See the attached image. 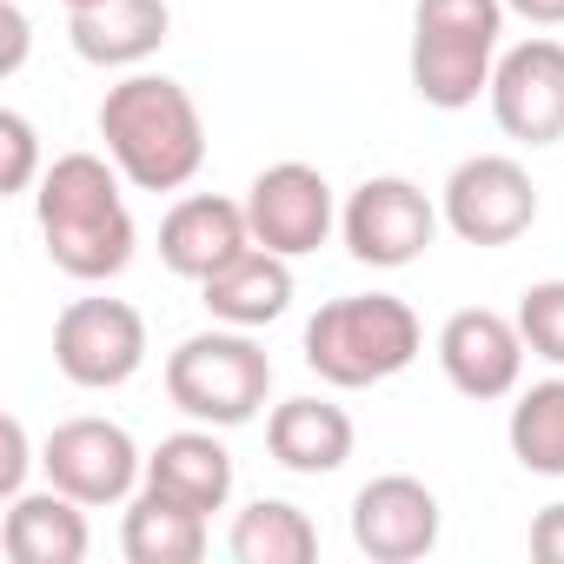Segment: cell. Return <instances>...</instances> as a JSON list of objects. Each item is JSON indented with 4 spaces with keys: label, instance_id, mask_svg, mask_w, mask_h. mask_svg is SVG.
I'll return each instance as SVG.
<instances>
[{
    "label": "cell",
    "instance_id": "18",
    "mask_svg": "<svg viewBox=\"0 0 564 564\" xmlns=\"http://www.w3.org/2000/svg\"><path fill=\"white\" fill-rule=\"evenodd\" d=\"M352 438H359L352 412L333 405V399H313V392L272 405V419H265V452L300 478H333L352 458Z\"/></svg>",
    "mask_w": 564,
    "mask_h": 564
},
{
    "label": "cell",
    "instance_id": "21",
    "mask_svg": "<svg viewBox=\"0 0 564 564\" xmlns=\"http://www.w3.org/2000/svg\"><path fill=\"white\" fill-rule=\"evenodd\" d=\"M226 551L239 564H313L319 557V524L300 505H286V498H252L232 518Z\"/></svg>",
    "mask_w": 564,
    "mask_h": 564
},
{
    "label": "cell",
    "instance_id": "7",
    "mask_svg": "<svg viewBox=\"0 0 564 564\" xmlns=\"http://www.w3.org/2000/svg\"><path fill=\"white\" fill-rule=\"evenodd\" d=\"M438 213L465 246H511L538 226V186L511 153H471L452 166Z\"/></svg>",
    "mask_w": 564,
    "mask_h": 564
},
{
    "label": "cell",
    "instance_id": "26",
    "mask_svg": "<svg viewBox=\"0 0 564 564\" xmlns=\"http://www.w3.org/2000/svg\"><path fill=\"white\" fill-rule=\"evenodd\" d=\"M0 34H8V47H0V80H14L21 61H28V41H34V28H28V14H21V0H8V8H0Z\"/></svg>",
    "mask_w": 564,
    "mask_h": 564
},
{
    "label": "cell",
    "instance_id": "9",
    "mask_svg": "<svg viewBox=\"0 0 564 564\" xmlns=\"http://www.w3.org/2000/svg\"><path fill=\"white\" fill-rule=\"evenodd\" d=\"M54 366L80 392H113L147 366V319L127 300H74L54 319Z\"/></svg>",
    "mask_w": 564,
    "mask_h": 564
},
{
    "label": "cell",
    "instance_id": "12",
    "mask_svg": "<svg viewBox=\"0 0 564 564\" xmlns=\"http://www.w3.org/2000/svg\"><path fill=\"white\" fill-rule=\"evenodd\" d=\"M438 531H445L438 491L412 471H386V478L359 485V498H352V544L372 564H419L438 551Z\"/></svg>",
    "mask_w": 564,
    "mask_h": 564
},
{
    "label": "cell",
    "instance_id": "10",
    "mask_svg": "<svg viewBox=\"0 0 564 564\" xmlns=\"http://www.w3.org/2000/svg\"><path fill=\"white\" fill-rule=\"evenodd\" d=\"M246 226H252L259 246L286 252V259L319 252V246L333 239V226H339V206H333L326 173L306 166V160H279V166H265V173L246 186Z\"/></svg>",
    "mask_w": 564,
    "mask_h": 564
},
{
    "label": "cell",
    "instance_id": "11",
    "mask_svg": "<svg viewBox=\"0 0 564 564\" xmlns=\"http://www.w3.org/2000/svg\"><path fill=\"white\" fill-rule=\"evenodd\" d=\"M485 100H491L498 133L524 140V147H557L564 140V41L538 34V41L505 47Z\"/></svg>",
    "mask_w": 564,
    "mask_h": 564
},
{
    "label": "cell",
    "instance_id": "23",
    "mask_svg": "<svg viewBox=\"0 0 564 564\" xmlns=\"http://www.w3.org/2000/svg\"><path fill=\"white\" fill-rule=\"evenodd\" d=\"M511 319H518L531 359H544V366L564 372V279H538V286H524Z\"/></svg>",
    "mask_w": 564,
    "mask_h": 564
},
{
    "label": "cell",
    "instance_id": "1",
    "mask_svg": "<svg viewBox=\"0 0 564 564\" xmlns=\"http://www.w3.org/2000/svg\"><path fill=\"white\" fill-rule=\"evenodd\" d=\"M120 166L100 160V153H61L41 186H34V219H41V239H47V259L80 279V286H100V279H120L133 265V246H140V226L127 213V193H120Z\"/></svg>",
    "mask_w": 564,
    "mask_h": 564
},
{
    "label": "cell",
    "instance_id": "2",
    "mask_svg": "<svg viewBox=\"0 0 564 564\" xmlns=\"http://www.w3.org/2000/svg\"><path fill=\"white\" fill-rule=\"evenodd\" d=\"M94 127L107 140V160L140 193H180L206 166V120L166 74H127L120 87H107Z\"/></svg>",
    "mask_w": 564,
    "mask_h": 564
},
{
    "label": "cell",
    "instance_id": "5",
    "mask_svg": "<svg viewBox=\"0 0 564 564\" xmlns=\"http://www.w3.org/2000/svg\"><path fill=\"white\" fill-rule=\"evenodd\" d=\"M265 392H272V359L246 326H213L166 352V399L193 425L232 432V425L259 419Z\"/></svg>",
    "mask_w": 564,
    "mask_h": 564
},
{
    "label": "cell",
    "instance_id": "27",
    "mask_svg": "<svg viewBox=\"0 0 564 564\" xmlns=\"http://www.w3.org/2000/svg\"><path fill=\"white\" fill-rule=\"evenodd\" d=\"M531 557L564 564V498H557V505H544V511L531 518Z\"/></svg>",
    "mask_w": 564,
    "mask_h": 564
},
{
    "label": "cell",
    "instance_id": "25",
    "mask_svg": "<svg viewBox=\"0 0 564 564\" xmlns=\"http://www.w3.org/2000/svg\"><path fill=\"white\" fill-rule=\"evenodd\" d=\"M0 438H8V458H0V491H8V498H21L28 491V425L21 419H8V425H0Z\"/></svg>",
    "mask_w": 564,
    "mask_h": 564
},
{
    "label": "cell",
    "instance_id": "17",
    "mask_svg": "<svg viewBox=\"0 0 564 564\" xmlns=\"http://www.w3.org/2000/svg\"><path fill=\"white\" fill-rule=\"evenodd\" d=\"M87 544H94L87 505L67 498L61 485H41V491L8 498V518H0V551H8L14 564H80Z\"/></svg>",
    "mask_w": 564,
    "mask_h": 564
},
{
    "label": "cell",
    "instance_id": "28",
    "mask_svg": "<svg viewBox=\"0 0 564 564\" xmlns=\"http://www.w3.org/2000/svg\"><path fill=\"white\" fill-rule=\"evenodd\" d=\"M505 14H518L531 28H564V0H505Z\"/></svg>",
    "mask_w": 564,
    "mask_h": 564
},
{
    "label": "cell",
    "instance_id": "6",
    "mask_svg": "<svg viewBox=\"0 0 564 564\" xmlns=\"http://www.w3.org/2000/svg\"><path fill=\"white\" fill-rule=\"evenodd\" d=\"M445 213L432 206L425 186H412L405 173H372L346 193L339 206V232H346V252L359 265H379V272H399L412 259H425V246L438 239Z\"/></svg>",
    "mask_w": 564,
    "mask_h": 564
},
{
    "label": "cell",
    "instance_id": "8",
    "mask_svg": "<svg viewBox=\"0 0 564 564\" xmlns=\"http://www.w3.org/2000/svg\"><path fill=\"white\" fill-rule=\"evenodd\" d=\"M41 471H47V485H61L87 511L127 505L147 485V458H140L133 432L113 425V419H67V425H54L47 445H41Z\"/></svg>",
    "mask_w": 564,
    "mask_h": 564
},
{
    "label": "cell",
    "instance_id": "16",
    "mask_svg": "<svg viewBox=\"0 0 564 564\" xmlns=\"http://www.w3.org/2000/svg\"><path fill=\"white\" fill-rule=\"evenodd\" d=\"M199 293H206V313H213L219 326L259 333V326H272V319H286V306H293V259L252 239L239 259H226V265L206 279Z\"/></svg>",
    "mask_w": 564,
    "mask_h": 564
},
{
    "label": "cell",
    "instance_id": "15",
    "mask_svg": "<svg viewBox=\"0 0 564 564\" xmlns=\"http://www.w3.org/2000/svg\"><path fill=\"white\" fill-rule=\"evenodd\" d=\"M173 8L166 0H94L67 14V41L87 67H140L166 47Z\"/></svg>",
    "mask_w": 564,
    "mask_h": 564
},
{
    "label": "cell",
    "instance_id": "20",
    "mask_svg": "<svg viewBox=\"0 0 564 564\" xmlns=\"http://www.w3.org/2000/svg\"><path fill=\"white\" fill-rule=\"evenodd\" d=\"M120 551L127 564H199L206 557V511L140 485L120 518Z\"/></svg>",
    "mask_w": 564,
    "mask_h": 564
},
{
    "label": "cell",
    "instance_id": "22",
    "mask_svg": "<svg viewBox=\"0 0 564 564\" xmlns=\"http://www.w3.org/2000/svg\"><path fill=\"white\" fill-rule=\"evenodd\" d=\"M511 458L538 478H564V372L557 379H538L531 392H518L511 405Z\"/></svg>",
    "mask_w": 564,
    "mask_h": 564
},
{
    "label": "cell",
    "instance_id": "19",
    "mask_svg": "<svg viewBox=\"0 0 564 564\" xmlns=\"http://www.w3.org/2000/svg\"><path fill=\"white\" fill-rule=\"evenodd\" d=\"M147 485L193 505V511H226L232 498V452L213 438V425H193V432H173L147 452Z\"/></svg>",
    "mask_w": 564,
    "mask_h": 564
},
{
    "label": "cell",
    "instance_id": "14",
    "mask_svg": "<svg viewBox=\"0 0 564 564\" xmlns=\"http://www.w3.org/2000/svg\"><path fill=\"white\" fill-rule=\"evenodd\" d=\"M252 246V226H246V199H219V193H186L166 219H160V265L173 279H193V286H206V279L239 259Z\"/></svg>",
    "mask_w": 564,
    "mask_h": 564
},
{
    "label": "cell",
    "instance_id": "13",
    "mask_svg": "<svg viewBox=\"0 0 564 564\" xmlns=\"http://www.w3.org/2000/svg\"><path fill=\"white\" fill-rule=\"evenodd\" d=\"M524 352H531V346H524L518 319H505V313H491V306H465V313H452V319L438 326V366H445L452 392H458V399H478V405L518 392Z\"/></svg>",
    "mask_w": 564,
    "mask_h": 564
},
{
    "label": "cell",
    "instance_id": "4",
    "mask_svg": "<svg viewBox=\"0 0 564 564\" xmlns=\"http://www.w3.org/2000/svg\"><path fill=\"white\" fill-rule=\"evenodd\" d=\"M505 41V0H419L412 8V94L438 113L478 107L491 94Z\"/></svg>",
    "mask_w": 564,
    "mask_h": 564
},
{
    "label": "cell",
    "instance_id": "24",
    "mask_svg": "<svg viewBox=\"0 0 564 564\" xmlns=\"http://www.w3.org/2000/svg\"><path fill=\"white\" fill-rule=\"evenodd\" d=\"M0 147H8V166H0V193H34L47 166H41V133H34V120H28L21 107L0 113Z\"/></svg>",
    "mask_w": 564,
    "mask_h": 564
},
{
    "label": "cell",
    "instance_id": "29",
    "mask_svg": "<svg viewBox=\"0 0 564 564\" xmlns=\"http://www.w3.org/2000/svg\"><path fill=\"white\" fill-rule=\"evenodd\" d=\"M74 8H94V0H67V14H74Z\"/></svg>",
    "mask_w": 564,
    "mask_h": 564
},
{
    "label": "cell",
    "instance_id": "3",
    "mask_svg": "<svg viewBox=\"0 0 564 564\" xmlns=\"http://www.w3.org/2000/svg\"><path fill=\"white\" fill-rule=\"evenodd\" d=\"M300 346H306V366L326 386L366 392V386L399 379L419 359L425 326H419V313L399 293H346V300H326L306 319V339Z\"/></svg>",
    "mask_w": 564,
    "mask_h": 564
}]
</instances>
